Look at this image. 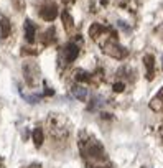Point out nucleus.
<instances>
[{
    "mask_svg": "<svg viewBox=\"0 0 163 168\" xmlns=\"http://www.w3.org/2000/svg\"><path fill=\"white\" fill-rule=\"evenodd\" d=\"M40 15L43 20H46V22H53L56 18V15H58V8H56L55 5H51V7H45L43 10L40 12Z\"/></svg>",
    "mask_w": 163,
    "mask_h": 168,
    "instance_id": "f257e3e1",
    "label": "nucleus"
},
{
    "mask_svg": "<svg viewBox=\"0 0 163 168\" xmlns=\"http://www.w3.org/2000/svg\"><path fill=\"white\" fill-rule=\"evenodd\" d=\"M78 53H79V48H78V45H74V43H71V45H68V48H66V61H68V63H71V61H74L76 58H78Z\"/></svg>",
    "mask_w": 163,
    "mask_h": 168,
    "instance_id": "f03ea898",
    "label": "nucleus"
},
{
    "mask_svg": "<svg viewBox=\"0 0 163 168\" xmlns=\"http://www.w3.org/2000/svg\"><path fill=\"white\" fill-rule=\"evenodd\" d=\"M25 36H26V41L28 43H33L35 41V27L30 20L25 22Z\"/></svg>",
    "mask_w": 163,
    "mask_h": 168,
    "instance_id": "7ed1b4c3",
    "label": "nucleus"
},
{
    "mask_svg": "<svg viewBox=\"0 0 163 168\" xmlns=\"http://www.w3.org/2000/svg\"><path fill=\"white\" fill-rule=\"evenodd\" d=\"M0 28H2V38H7L10 35V22H8L7 17H3L0 13Z\"/></svg>",
    "mask_w": 163,
    "mask_h": 168,
    "instance_id": "20e7f679",
    "label": "nucleus"
},
{
    "mask_svg": "<svg viewBox=\"0 0 163 168\" xmlns=\"http://www.w3.org/2000/svg\"><path fill=\"white\" fill-rule=\"evenodd\" d=\"M33 142H35V145L36 147H41V143H43V138H45V133H43V130L40 127H36L35 130H33Z\"/></svg>",
    "mask_w": 163,
    "mask_h": 168,
    "instance_id": "39448f33",
    "label": "nucleus"
},
{
    "mask_svg": "<svg viewBox=\"0 0 163 168\" xmlns=\"http://www.w3.org/2000/svg\"><path fill=\"white\" fill-rule=\"evenodd\" d=\"M102 31H105V28L102 25H99V23H94V25L91 27V30H89V35L92 36V38H96L97 35H100Z\"/></svg>",
    "mask_w": 163,
    "mask_h": 168,
    "instance_id": "423d86ee",
    "label": "nucleus"
},
{
    "mask_svg": "<svg viewBox=\"0 0 163 168\" xmlns=\"http://www.w3.org/2000/svg\"><path fill=\"white\" fill-rule=\"evenodd\" d=\"M145 64L148 68V78H153V56L152 55L145 56Z\"/></svg>",
    "mask_w": 163,
    "mask_h": 168,
    "instance_id": "0eeeda50",
    "label": "nucleus"
},
{
    "mask_svg": "<svg viewBox=\"0 0 163 168\" xmlns=\"http://www.w3.org/2000/svg\"><path fill=\"white\" fill-rule=\"evenodd\" d=\"M73 94H74L79 100H84L86 96H88V91L83 89V88H73Z\"/></svg>",
    "mask_w": 163,
    "mask_h": 168,
    "instance_id": "6e6552de",
    "label": "nucleus"
},
{
    "mask_svg": "<svg viewBox=\"0 0 163 168\" xmlns=\"http://www.w3.org/2000/svg\"><path fill=\"white\" fill-rule=\"evenodd\" d=\"M61 18H63V22H64V25H66V27H69L71 23H73V18H69V13H68V12H63Z\"/></svg>",
    "mask_w": 163,
    "mask_h": 168,
    "instance_id": "1a4fd4ad",
    "label": "nucleus"
},
{
    "mask_svg": "<svg viewBox=\"0 0 163 168\" xmlns=\"http://www.w3.org/2000/svg\"><path fill=\"white\" fill-rule=\"evenodd\" d=\"M78 81H88L89 79V74L88 73H83V71H78V76H76Z\"/></svg>",
    "mask_w": 163,
    "mask_h": 168,
    "instance_id": "9d476101",
    "label": "nucleus"
},
{
    "mask_svg": "<svg viewBox=\"0 0 163 168\" xmlns=\"http://www.w3.org/2000/svg\"><path fill=\"white\" fill-rule=\"evenodd\" d=\"M114 91H116V92H122V91H124V84L122 83H116V84H114Z\"/></svg>",
    "mask_w": 163,
    "mask_h": 168,
    "instance_id": "9b49d317",
    "label": "nucleus"
},
{
    "mask_svg": "<svg viewBox=\"0 0 163 168\" xmlns=\"http://www.w3.org/2000/svg\"><path fill=\"white\" fill-rule=\"evenodd\" d=\"M45 94H46V96H53L55 92H53V89H46V91H45Z\"/></svg>",
    "mask_w": 163,
    "mask_h": 168,
    "instance_id": "f8f14e48",
    "label": "nucleus"
},
{
    "mask_svg": "<svg viewBox=\"0 0 163 168\" xmlns=\"http://www.w3.org/2000/svg\"><path fill=\"white\" fill-rule=\"evenodd\" d=\"M91 168H100V166H91Z\"/></svg>",
    "mask_w": 163,
    "mask_h": 168,
    "instance_id": "ddd939ff",
    "label": "nucleus"
}]
</instances>
